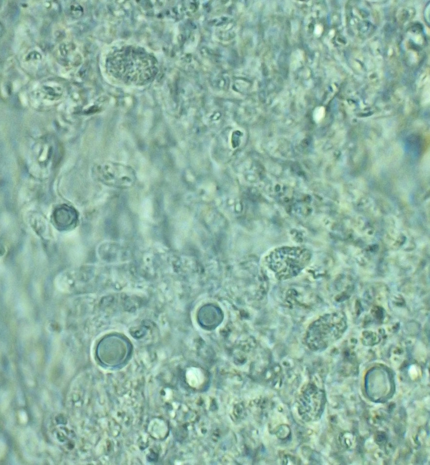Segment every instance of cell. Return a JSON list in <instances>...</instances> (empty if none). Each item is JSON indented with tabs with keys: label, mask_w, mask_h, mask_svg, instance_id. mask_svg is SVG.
I'll use <instances>...</instances> for the list:
<instances>
[{
	"label": "cell",
	"mask_w": 430,
	"mask_h": 465,
	"mask_svg": "<svg viewBox=\"0 0 430 465\" xmlns=\"http://www.w3.org/2000/svg\"><path fill=\"white\" fill-rule=\"evenodd\" d=\"M346 325V317L341 312L321 317L308 327L305 335L306 345L313 350L326 348L341 337Z\"/></svg>",
	"instance_id": "cell-1"
},
{
	"label": "cell",
	"mask_w": 430,
	"mask_h": 465,
	"mask_svg": "<svg viewBox=\"0 0 430 465\" xmlns=\"http://www.w3.org/2000/svg\"><path fill=\"white\" fill-rule=\"evenodd\" d=\"M78 215L76 210L67 205L56 208L52 215V220L59 230L65 231L73 228L76 224Z\"/></svg>",
	"instance_id": "cell-2"
}]
</instances>
